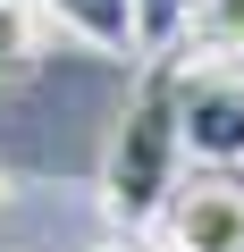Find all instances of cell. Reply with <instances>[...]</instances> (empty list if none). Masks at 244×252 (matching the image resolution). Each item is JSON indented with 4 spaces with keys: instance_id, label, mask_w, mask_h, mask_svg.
<instances>
[{
    "instance_id": "6da1fadb",
    "label": "cell",
    "mask_w": 244,
    "mask_h": 252,
    "mask_svg": "<svg viewBox=\"0 0 244 252\" xmlns=\"http://www.w3.org/2000/svg\"><path fill=\"white\" fill-rule=\"evenodd\" d=\"M177 93H185V67L160 51L127 101V118H118L109 135V160H101V219L118 235H152L177 202V160H185V118H177Z\"/></svg>"
},
{
    "instance_id": "7a4b0ae2",
    "label": "cell",
    "mask_w": 244,
    "mask_h": 252,
    "mask_svg": "<svg viewBox=\"0 0 244 252\" xmlns=\"http://www.w3.org/2000/svg\"><path fill=\"white\" fill-rule=\"evenodd\" d=\"M177 118H185V160H202V168H244V76H227V67H185Z\"/></svg>"
},
{
    "instance_id": "3957f363",
    "label": "cell",
    "mask_w": 244,
    "mask_h": 252,
    "mask_svg": "<svg viewBox=\"0 0 244 252\" xmlns=\"http://www.w3.org/2000/svg\"><path fill=\"white\" fill-rule=\"evenodd\" d=\"M169 252H244V193L227 177H194L169 202Z\"/></svg>"
},
{
    "instance_id": "277c9868",
    "label": "cell",
    "mask_w": 244,
    "mask_h": 252,
    "mask_svg": "<svg viewBox=\"0 0 244 252\" xmlns=\"http://www.w3.org/2000/svg\"><path fill=\"white\" fill-rule=\"evenodd\" d=\"M34 9H42L68 42H84V51H101V59H143L135 0H34Z\"/></svg>"
},
{
    "instance_id": "5b68a950",
    "label": "cell",
    "mask_w": 244,
    "mask_h": 252,
    "mask_svg": "<svg viewBox=\"0 0 244 252\" xmlns=\"http://www.w3.org/2000/svg\"><path fill=\"white\" fill-rule=\"evenodd\" d=\"M194 59H227V51H244V0H194V17H185V34H177Z\"/></svg>"
},
{
    "instance_id": "8992f818",
    "label": "cell",
    "mask_w": 244,
    "mask_h": 252,
    "mask_svg": "<svg viewBox=\"0 0 244 252\" xmlns=\"http://www.w3.org/2000/svg\"><path fill=\"white\" fill-rule=\"evenodd\" d=\"M42 34H51V17L34 0H0V76H26L34 51H42Z\"/></svg>"
},
{
    "instance_id": "52a82bcc",
    "label": "cell",
    "mask_w": 244,
    "mask_h": 252,
    "mask_svg": "<svg viewBox=\"0 0 244 252\" xmlns=\"http://www.w3.org/2000/svg\"><path fill=\"white\" fill-rule=\"evenodd\" d=\"M194 17V0H135V26H143V59H160Z\"/></svg>"
},
{
    "instance_id": "ba28073f",
    "label": "cell",
    "mask_w": 244,
    "mask_h": 252,
    "mask_svg": "<svg viewBox=\"0 0 244 252\" xmlns=\"http://www.w3.org/2000/svg\"><path fill=\"white\" fill-rule=\"evenodd\" d=\"M93 252H152L143 235H109V244H93Z\"/></svg>"
},
{
    "instance_id": "9c48e42d",
    "label": "cell",
    "mask_w": 244,
    "mask_h": 252,
    "mask_svg": "<svg viewBox=\"0 0 244 252\" xmlns=\"http://www.w3.org/2000/svg\"><path fill=\"white\" fill-rule=\"evenodd\" d=\"M0 193H9V177H0Z\"/></svg>"
}]
</instances>
